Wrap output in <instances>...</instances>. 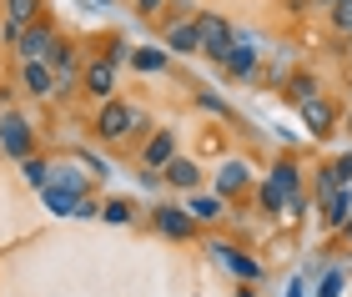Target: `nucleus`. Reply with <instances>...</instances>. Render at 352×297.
<instances>
[{
    "instance_id": "obj_23",
    "label": "nucleus",
    "mask_w": 352,
    "mask_h": 297,
    "mask_svg": "<svg viewBox=\"0 0 352 297\" xmlns=\"http://www.w3.org/2000/svg\"><path fill=\"white\" fill-rule=\"evenodd\" d=\"M21 171H25V182L36 186V192H41V186H51V166H45L41 156H21Z\"/></svg>"
},
{
    "instance_id": "obj_18",
    "label": "nucleus",
    "mask_w": 352,
    "mask_h": 297,
    "mask_svg": "<svg viewBox=\"0 0 352 297\" xmlns=\"http://www.w3.org/2000/svg\"><path fill=\"white\" fill-rule=\"evenodd\" d=\"M347 217H352V192H347V186H338L332 197H322V222H327L332 232H338Z\"/></svg>"
},
{
    "instance_id": "obj_35",
    "label": "nucleus",
    "mask_w": 352,
    "mask_h": 297,
    "mask_svg": "<svg viewBox=\"0 0 352 297\" xmlns=\"http://www.w3.org/2000/svg\"><path fill=\"white\" fill-rule=\"evenodd\" d=\"M166 6H182V10H191V0H166Z\"/></svg>"
},
{
    "instance_id": "obj_29",
    "label": "nucleus",
    "mask_w": 352,
    "mask_h": 297,
    "mask_svg": "<svg viewBox=\"0 0 352 297\" xmlns=\"http://www.w3.org/2000/svg\"><path fill=\"white\" fill-rule=\"evenodd\" d=\"M332 171H338V182H352V151H342L338 162H332Z\"/></svg>"
},
{
    "instance_id": "obj_40",
    "label": "nucleus",
    "mask_w": 352,
    "mask_h": 297,
    "mask_svg": "<svg viewBox=\"0 0 352 297\" xmlns=\"http://www.w3.org/2000/svg\"><path fill=\"white\" fill-rule=\"evenodd\" d=\"M327 6H332V0H327Z\"/></svg>"
},
{
    "instance_id": "obj_31",
    "label": "nucleus",
    "mask_w": 352,
    "mask_h": 297,
    "mask_svg": "<svg viewBox=\"0 0 352 297\" xmlns=\"http://www.w3.org/2000/svg\"><path fill=\"white\" fill-rule=\"evenodd\" d=\"M156 10H166V0H136V15H156Z\"/></svg>"
},
{
    "instance_id": "obj_17",
    "label": "nucleus",
    "mask_w": 352,
    "mask_h": 297,
    "mask_svg": "<svg viewBox=\"0 0 352 297\" xmlns=\"http://www.w3.org/2000/svg\"><path fill=\"white\" fill-rule=\"evenodd\" d=\"M126 60H131L141 76H156V71H166V66H171V51H166V45H136V51L126 56Z\"/></svg>"
},
{
    "instance_id": "obj_39",
    "label": "nucleus",
    "mask_w": 352,
    "mask_h": 297,
    "mask_svg": "<svg viewBox=\"0 0 352 297\" xmlns=\"http://www.w3.org/2000/svg\"><path fill=\"white\" fill-rule=\"evenodd\" d=\"M347 101H352V86H347Z\"/></svg>"
},
{
    "instance_id": "obj_6",
    "label": "nucleus",
    "mask_w": 352,
    "mask_h": 297,
    "mask_svg": "<svg viewBox=\"0 0 352 297\" xmlns=\"http://www.w3.org/2000/svg\"><path fill=\"white\" fill-rule=\"evenodd\" d=\"M30 146H36V136H30V121H25L21 111H6V116H0V151L21 162V156H30Z\"/></svg>"
},
{
    "instance_id": "obj_28",
    "label": "nucleus",
    "mask_w": 352,
    "mask_h": 297,
    "mask_svg": "<svg viewBox=\"0 0 352 297\" xmlns=\"http://www.w3.org/2000/svg\"><path fill=\"white\" fill-rule=\"evenodd\" d=\"M21 21H10V15H6V25H0V36H6V45H21Z\"/></svg>"
},
{
    "instance_id": "obj_26",
    "label": "nucleus",
    "mask_w": 352,
    "mask_h": 297,
    "mask_svg": "<svg viewBox=\"0 0 352 297\" xmlns=\"http://www.w3.org/2000/svg\"><path fill=\"white\" fill-rule=\"evenodd\" d=\"M332 30H338V36H352V0H332Z\"/></svg>"
},
{
    "instance_id": "obj_34",
    "label": "nucleus",
    "mask_w": 352,
    "mask_h": 297,
    "mask_svg": "<svg viewBox=\"0 0 352 297\" xmlns=\"http://www.w3.org/2000/svg\"><path fill=\"white\" fill-rule=\"evenodd\" d=\"M236 297H262V292H257V283H242V292H236Z\"/></svg>"
},
{
    "instance_id": "obj_25",
    "label": "nucleus",
    "mask_w": 352,
    "mask_h": 297,
    "mask_svg": "<svg viewBox=\"0 0 352 297\" xmlns=\"http://www.w3.org/2000/svg\"><path fill=\"white\" fill-rule=\"evenodd\" d=\"M287 96H292V101L317 96V76H307V71H302V76H287Z\"/></svg>"
},
{
    "instance_id": "obj_2",
    "label": "nucleus",
    "mask_w": 352,
    "mask_h": 297,
    "mask_svg": "<svg viewBox=\"0 0 352 297\" xmlns=\"http://www.w3.org/2000/svg\"><path fill=\"white\" fill-rule=\"evenodd\" d=\"M257 66H262V41L247 36V30H236V41H232L227 60H221V71H227L232 81H252V76H257Z\"/></svg>"
},
{
    "instance_id": "obj_14",
    "label": "nucleus",
    "mask_w": 352,
    "mask_h": 297,
    "mask_svg": "<svg viewBox=\"0 0 352 297\" xmlns=\"http://www.w3.org/2000/svg\"><path fill=\"white\" fill-rule=\"evenodd\" d=\"M21 86L45 101V96H56V71L45 66V60H21Z\"/></svg>"
},
{
    "instance_id": "obj_22",
    "label": "nucleus",
    "mask_w": 352,
    "mask_h": 297,
    "mask_svg": "<svg viewBox=\"0 0 352 297\" xmlns=\"http://www.w3.org/2000/svg\"><path fill=\"white\" fill-rule=\"evenodd\" d=\"M101 217H106L111 227H126V222L136 217V207H131L126 197H111V201H101Z\"/></svg>"
},
{
    "instance_id": "obj_36",
    "label": "nucleus",
    "mask_w": 352,
    "mask_h": 297,
    "mask_svg": "<svg viewBox=\"0 0 352 297\" xmlns=\"http://www.w3.org/2000/svg\"><path fill=\"white\" fill-rule=\"evenodd\" d=\"M96 6H101V10H111V0H96Z\"/></svg>"
},
{
    "instance_id": "obj_11",
    "label": "nucleus",
    "mask_w": 352,
    "mask_h": 297,
    "mask_svg": "<svg viewBox=\"0 0 352 297\" xmlns=\"http://www.w3.org/2000/svg\"><path fill=\"white\" fill-rule=\"evenodd\" d=\"M171 156H176V126H156V131L146 136V146H141V166L162 171Z\"/></svg>"
},
{
    "instance_id": "obj_37",
    "label": "nucleus",
    "mask_w": 352,
    "mask_h": 297,
    "mask_svg": "<svg viewBox=\"0 0 352 297\" xmlns=\"http://www.w3.org/2000/svg\"><path fill=\"white\" fill-rule=\"evenodd\" d=\"M342 227H347V237H352V217H347V222H342Z\"/></svg>"
},
{
    "instance_id": "obj_24",
    "label": "nucleus",
    "mask_w": 352,
    "mask_h": 297,
    "mask_svg": "<svg viewBox=\"0 0 352 297\" xmlns=\"http://www.w3.org/2000/svg\"><path fill=\"white\" fill-rule=\"evenodd\" d=\"M342 287H347V267H327L317 283V297H342Z\"/></svg>"
},
{
    "instance_id": "obj_33",
    "label": "nucleus",
    "mask_w": 352,
    "mask_h": 297,
    "mask_svg": "<svg viewBox=\"0 0 352 297\" xmlns=\"http://www.w3.org/2000/svg\"><path fill=\"white\" fill-rule=\"evenodd\" d=\"M287 297H307V283H302V277H292V283H287Z\"/></svg>"
},
{
    "instance_id": "obj_10",
    "label": "nucleus",
    "mask_w": 352,
    "mask_h": 297,
    "mask_svg": "<svg viewBox=\"0 0 352 297\" xmlns=\"http://www.w3.org/2000/svg\"><path fill=\"white\" fill-rule=\"evenodd\" d=\"M81 86L91 91V96H111V91H116V60L111 56H96V60H86L81 66Z\"/></svg>"
},
{
    "instance_id": "obj_13",
    "label": "nucleus",
    "mask_w": 352,
    "mask_h": 297,
    "mask_svg": "<svg viewBox=\"0 0 352 297\" xmlns=\"http://www.w3.org/2000/svg\"><path fill=\"white\" fill-rule=\"evenodd\" d=\"M51 45H56V30L45 25V21H30V25L21 30V45H15V56H21V60H41Z\"/></svg>"
},
{
    "instance_id": "obj_30",
    "label": "nucleus",
    "mask_w": 352,
    "mask_h": 297,
    "mask_svg": "<svg viewBox=\"0 0 352 297\" xmlns=\"http://www.w3.org/2000/svg\"><path fill=\"white\" fill-rule=\"evenodd\" d=\"M201 101V111H217V116H227V101H221V96H197Z\"/></svg>"
},
{
    "instance_id": "obj_27",
    "label": "nucleus",
    "mask_w": 352,
    "mask_h": 297,
    "mask_svg": "<svg viewBox=\"0 0 352 297\" xmlns=\"http://www.w3.org/2000/svg\"><path fill=\"white\" fill-rule=\"evenodd\" d=\"M262 212H267V217H282V212H287V197H282L272 182H262Z\"/></svg>"
},
{
    "instance_id": "obj_20",
    "label": "nucleus",
    "mask_w": 352,
    "mask_h": 297,
    "mask_svg": "<svg viewBox=\"0 0 352 297\" xmlns=\"http://www.w3.org/2000/svg\"><path fill=\"white\" fill-rule=\"evenodd\" d=\"M51 182L56 186H66V192H76V197H86L91 192V177L81 166H51Z\"/></svg>"
},
{
    "instance_id": "obj_3",
    "label": "nucleus",
    "mask_w": 352,
    "mask_h": 297,
    "mask_svg": "<svg viewBox=\"0 0 352 297\" xmlns=\"http://www.w3.org/2000/svg\"><path fill=\"white\" fill-rule=\"evenodd\" d=\"M272 186H277V192L287 197V212L282 217H302L307 212V192H302V171H297V162L292 156H282L277 166H272V177H267Z\"/></svg>"
},
{
    "instance_id": "obj_12",
    "label": "nucleus",
    "mask_w": 352,
    "mask_h": 297,
    "mask_svg": "<svg viewBox=\"0 0 352 297\" xmlns=\"http://www.w3.org/2000/svg\"><path fill=\"white\" fill-rule=\"evenodd\" d=\"M162 182H166V186H176V192H197V186H201V166L191 162V156L176 151L171 162L162 166Z\"/></svg>"
},
{
    "instance_id": "obj_9",
    "label": "nucleus",
    "mask_w": 352,
    "mask_h": 297,
    "mask_svg": "<svg viewBox=\"0 0 352 297\" xmlns=\"http://www.w3.org/2000/svg\"><path fill=\"white\" fill-rule=\"evenodd\" d=\"M162 45H166L171 56H201V30H197V15H182V21H171Z\"/></svg>"
},
{
    "instance_id": "obj_8",
    "label": "nucleus",
    "mask_w": 352,
    "mask_h": 297,
    "mask_svg": "<svg viewBox=\"0 0 352 297\" xmlns=\"http://www.w3.org/2000/svg\"><path fill=\"white\" fill-rule=\"evenodd\" d=\"M206 252H212L217 262H227V267H232L236 277H242V283H262V277H267V267H262V262L252 257V252H242V247H232V242H212Z\"/></svg>"
},
{
    "instance_id": "obj_4",
    "label": "nucleus",
    "mask_w": 352,
    "mask_h": 297,
    "mask_svg": "<svg viewBox=\"0 0 352 297\" xmlns=\"http://www.w3.org/2000/svg\"><path fill=\"white\" fill-rule=\"evenodd\" d=\"M151 227L171 242H186L197 232V217L186 212V201H162V207H151Z\"/></svg>"
},
{
    "instance_id": "obj_1",
    "label": "nucleus",
    "mask_w": 352,
    "mask_h": 297,
    "mask_svg": "<svg viewBox=\"0 0 352 297\" xmlns=\"http://www.w3.org/2000/svg\"><path fill=\"white\" fill-rule=\"evenodd\" d=\"M197 30H201V56L221 66L227 51H232V41H236L232 21H227V15H212V10H197Z\"/></svg>"
},
{
    "instance_id": "obj_38",
    "label": "nucleus",
    "mask_w": 352,
    "mask_h": 297,
    "mask_svg": "<svg viewBox=\"0 0 352 297\" xmlns=\"http://www.w3.org/2000/svg\"><path fill=\"white\" fill-rule=\"evenodd\" d=\"M347 136H352V111H347Z\"/></svg>"
},
{
    "instance_id": "obj_5",
    "label": "nucleus",
    "mask_w": 352,
    "mask_h": 297,
    "mask_svg": "<svg viewBox=\"0 0 352 297\" xmlns=\"http://www.w3.org/2000/svg\"><path fill=\"white\" fill-rule=\"evenodd\" d=\"M131 111H136V106L106 96L101 111H96V136H101V142H126V136H131Z\"/></svg>"
},
{
    "instance_id": "obj_7",
    "label": "nucleus",
    "mask_w": 352,
    "mask_h": 297,
    "mask_svg": "<svg viewBox=\"0 0 352 297\" xmlns=\"http://www.w3.org/2000/svg\"><path fill=\"white\" fill-rule=\"evenodd\" d=\"M297 116H302V126H307L312 136H332V126H338V106H332L322 91L307 101H297Z\"/></svg>"
},
{
    "instance_id": "obj_19",
    "label": "nucleus",
    "mask_w": 352,
    "mask_h": 297,
    "mask_svg": "<svg viewBox=\"0 0 352 297\" xmlns=\"http://www.w3.org/2000/svg\"><path fill=\"white\" fill-rule=\"evenodd\" d=\"M41 201H45V207H51L56 217H76V207H81V197H76V192H66V186H41Z\"/></svg>"
},
{
    "instance_id": "obj_32",
    "label": "nucleus",
    "mask_w": 352,
    "mask_h": 297,
    "mask_svg": "<svg viewBox=\"0 0 352 297\" xmlns=\"http://www.w3.org/2000/svg\"><path fill=\"white\" fill-rule=\"evenodd\" d=\"M146 126H151V121H146V111H141V106H136V111H131V131L141 136V131H146Z\"/></svg>"
},
{
    "instance_id": "obj_21",
    "label": "nucleus",
    "mask_w": 352,
    "mask_h": 297,
    "mask_svg": "<svg viewBox=\"0 0 352 297\" xmlns=\"http://www.w3.org/2000/svg\"><path fill=\"white\" fill-rule=\"evenodd\" d=\"M41 10H45V0H6V15H10V21H21V25L41 21Z\"/></svg>"
},
{
    "instance_id": "obj_16",
    "label": "nucleus",
    "mask_w": 352,
    "mask_h": 297,
    "mask_svg": "<svg viewBox=\"0 0 352 297\" xmlns=\"http://www.w3.org/2000/svg\"><path fill=\"white\" fill-rule=\"evenodd\" d=\"M186 212L197 217V222H221V217H227V197H221V192H191Z\"/></svg>"
},
{
    "instance_id": "obj_15",
    "label": "nucleus",
    "mask_w": 352,
    "mask_h": 297,
    "mask_svg": "<svg viewBox=\"0 0 352 297\" xmlns=\"http://www.w3.org/2000/svg\"><path fill=\"white\" fill-rule=\"evenodd\" d=\"M247 182H252V166H247V162H236V156L217 166V192L227 197V201H232L236 192H247Z\"/></svg>"
}]
</instances>
